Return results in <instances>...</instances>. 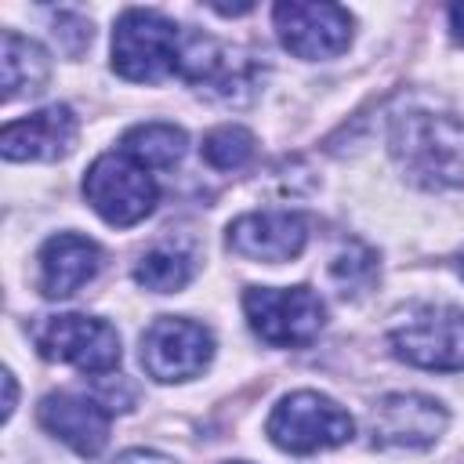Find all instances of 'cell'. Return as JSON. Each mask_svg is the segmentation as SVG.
Listing matches in <instances>:
<instances>
[{
  "label": "cell",
  "mask_w": 464,
  "mask_h": 464,
  "mask_svg": "<svg viewBox=\"0 0 464 464\" xmlns=\"http://www.w3.org/2000/svg\"><path fill=\"white\" fill-rule=\"evenodd\" d=\"M80 123L69 105H47L33 116L11 120L0 130V152L7 160H62L72 152Z\"/></svg>",
  "instance_id": "obj_14"
},
{
  "label": "cell",
  "mask_w": 464,
  "mask_h": 464,
  "mask_svg": "<svg viewBox=\"0 0 464 464\" xmlns=\"http://www.w3.org/2000/svg\"><path fill=\"white\" fill-rule=\"evenodd\" d=\"M51 76L47 51L33 44L29 36H18L14 29H4L0 36V94L4 102H14L22 94H40Z\"/></svg>",
  "instance_id": "obj_16"
},
{
  "label": "cell",
  "mask_w": 464,
  "mask_h": 464,
  "mask_svg": "<svg viewBox=\"0 0 464 464\" xmlns=\"http://www.w3.org/2000/svg\"><path fill=\"white\" fill-rule=\"evenodd\" d=\"M83 196L102 221L127 228L152 214V207L160 199V185L149 167H141L134 156L116 149V152H102L87 167Z\"/></svg>",
  "instance_id": "obj_3"
},
{
  "label": "cell",
  "mask_w": 464,
  "mask_h": 464,
  "mask_svg": "<svg viewBox=\"0 0 464 464\" xmlns=\"http://www.w3.org/2000/svg\"><path fill=\"white\" fill-rule=\"evenodd\" d=\"M210 11H218V14H246V11H254V4H210Z\"/></svg>",
  "instance_id": "obj_24"
},
{
  "label": "cell",
  "mask_w": 464,
  "mask_h": 464,
  "mask_svg": "<svg viewBox=\"0 0 464 464\" xmlns=\"http://www.w3.org/2000/svg\"><path fill=\"white\" fill-rule=\"evenodd\" d=\"M442 402L417 392H392L370 413V439L381 450H424L446 431Z\"/></svg>",
  "instance_id": "obj_11"
},
{
  "label": "cell",
  "mask_w": 464,
  "mask_h": 464,
  "mask_svg": "<svg viewBox=\"0 0 464 464\" xmlns=\"http://www.w3.org/2000/svg\"><path fill=\"white\" fill-rule=\"evenodd\" d=\"M330 276L337 279L341 294H362V290L373 283V276H377V257H373V250H366L362 243H348V246L334 257Z\"/></svg>",
  "instance_id": "obj_20"
},
{
  "label": "cell",
  "mask_w": 464,
  "mask_h": 464,
  "mask_svg": "<svg viewBox=\"0 0 464 464\" xmlns=\"http://www.w3.org/2000/svg\"><path fill=\"white\" fill-rule=\"evenodd\" d=\"M102 268V250L80 232H58L40 246V294L69 297Z\"/></svg>",
  "instance_id": "obj_15"
},
{
  "label": "cell",
  "mask_w": 464,
  "mask_h": 464,
  "mask_svg": "<svg viewBox=\"0 0 464 464\" xmlns=\"http://www.w3.org/2000/svg\"><path fill=\"white\" fill-rule=\"evenodd\" d=\"M185 145H188V138L174 123H138L123 134L120 149L149 170H170L185 156Z\"/></svg>",
  "instance_id": "obj_17"
},
{
  "label": "cell",
  "mask_w": 464,
  "mask_h": 464,
  "mask_svg": "<svg viewBox=\"0 0 464 464\" xmlns=\"http://www.w3.org/2000/svg\"><path fill=\"white\" fill-rule=\"evenodd\" d=\"M460 276H464V257H460Z\"/></svg>",
  "instance_id": "obj_25"
},
{
  "label": "cell",
  "mask_w": 464,
  "mask_h": 464,
  "mask_svg": "<svg viewBox=\"0 0 464 464\" xmlns=\"http://www.w3.org/2000/svg\"><path fill=\"white\" fill-rule=\"evenodd\" d=\"M308 243V221L294 210H254L228 225V250L250 261L283 265Z\"/></svg>",
  "instance_id": "obj_12"
},
{
  "label": "cell",
  "mask_w": 464,
  "mask_h": 464,
  "mask_svg": "<svg viewBox=\"0 0 464 464\" xmlns=\"http://www.w3.org/2000/svg\"><path fill=\"white\" fill-rule=\"evenodd\" d=\"M250 156H254V134L239 123L214 127L203 138V160L214 170H239L243 163H250Z\"/></svg>",
  "instance_id": "obj_19"
},
{
  "label": "cell",
  "mask_w": 464,
  "mask_h": 464,
  "mask_svg": "<svg viewBox=\"0 0 464 464\" xmlns=\"http://www.w3.org/2000/svg\"><path fill=\"white\" fill-rule=\"evenodd\" d=\"M112 464H174V460L163 457V453H156V450H127Z\"/></svg>",
  "instance_id": "obj_21"
},
{
  "label": "cell",
  "mask_w": 464,
  "mask_h": 464,
  "mask_svg": "<svg viewBox=\"0 0 464 464\" xmlns=\"http://www.w3.org/2000/svg\"><path fill=\"white\" fill-rule=\"evenodd\" d=\"M178 72L207 98L225 102V105H239L250 91H254V62L243 58L239 51L192 33L188 40H181V62Z\"/></svg>",
  "instance_id": "obj_10"
},
{
  "label": "cell",
  "mask_w": 464,
  "mask_h": 464,
  "mask_svg": "<svg viewBox=\"0 0 464 464\" xmlns=\"http://www.w3.org/2000/svg\"><path fill=\"white\" fill-rule=\"evenodd\" d=\"M272 22L279 44L304 62L337 58L352 44V14L341 4H304V0L276 4Z\"/></svg>",
  "instance_id": "obj_9"
},
{
  "label": "cell",
  "mask_w": 464,
  "mask_h": 464,
  "mask_svg": "<svg viewBox=\"0 0 464 464\" xmlns=\"http://www.w3.org/2000/svg\"><path fill=\"white\" fill-rule=\"evenodd\" d=\"M388 145L410 181L424 188H464V120L406 109L392 116Z\"/></svg>",
  "instance_id": "obj_1"
},
{
  "label": "cell",
  "mask_w": 464,
  "mask_h": 464,
  "mask_svg": "<svg viewBox=\"0 0 464 464\" xmlns=\"http://www.w3.org/2000/svg\"><path fill=\"white\" fill-rule=\"evenodd\" d=\"M214 359V337L203 323L185 315H160L141 334V366L152 381L174 384L203 373Z\"/></svg>",
  "instance_id": "obj_8"
},
{
  "label": "cell",
  "mask_w": 464,
  "mask_h": 464,
  "mask_svg": "<svg viewBox=\"0 0 464 464\" xmlns=\"http://www.w3.org/2000/svg\"><path fill=\"white\" fill-rule=\"evenodd\" d=\"M450 29H453V40L464 44V4H453L450 7Z\"/></svg>",
  "instance_id": "obj_23"
},
{
  "label": "cell",
  "mask_w": 464,
  "mask_h": 464,
  "mask_svg": "<svg viewBox=\"0 0 464 464\" xmlns=\"http://www.w3.org/2000/svg\"><path fill=\"white\" fill-rule=\"evenodd\" d=\"M44 431L62 439L80 457H98L109 442V406L76 392H54L36 410Z\"/></svg>",
  "instance_id": "obj_13"
},
{
  "label": "cell",
  "mask_w": 464,
  "mask_h": 464,
  "mask_svg": "<svg viewBox=\"0 0 464 464\" xmlns=\"http://www.w3.org/2000/svg\"><path fill=\"white\" fill-rule=\"evenodd\" d=\"M33 344L44 359L69 362L80 373L109 377L120 366V334L98 315H44L33 326Z\"/></svg>",
  "instance_id": "obj_6"
},
{
  "label": "cell",
  "mask_w": 464,
  "mask_h": 464,
  "mask_svg": "<svg viewBox=\"0 0 464 464\" xmlns=\"http://www.w3.org/2000/svg\"><path fill=\"white\" fill-rule=\"evenodd\" d=\"M265 431L286 453H319V450L344 446L352 439L355 424L330 395L294 392V395L279 399Z\"/></svg>",
  "instance_id": "obj_7"
},
{
  "label": "cell",
  "mask_w": 464,
  "mask_h": 464,
  "mask_svg": "<svg viewBox=\"0 0 464 464\" xmlns=\"http://www.w3.org/2000/svg\"><path fill=\"white\" fill-rule=\"evenodd\" d=\"M134 279L145 286V290H156V294H174L181 290L188 279H192V254L174 246V243H163V246H152L149 254H141L138 268H134Z\"/></svg>",
  "instance_id": "obj_18"
},
{
  "label": "cell",
  "mask_w": 464,
  "mask_h": 464,
  "mask_svg": "<svg viewBox=\"0 0 464 464\" xmlns=\"http://www.w3.org/2000/svg\"><path fill=\"white\" fill-rule=\"evenodd\" d=\"M181 33L152 7H127L112 29V69L130 83H160L178 72Z\"/></svg>",
  "instance_id": "obj_2"
},
{
  "label": "cell",
  "mask_w": 464,
  "mask_h": 464,
  "mask_svg": "<svg viewBox=\"0 0 464 464\" xmlns=\"http://www.w3.org/2000/svg\"><path fill=\"white\" fill-rule=\"evenodd\" d=\"M388 344L399 359L420 370H464V308L417 304L392 330Z\"/></svg>",
  "instance_id": "obj_4"
},
{
  "label": "cell",
  "mask_w": 464,
  "mask_h": 464,
  "mask_svg": "<svg viewBox=\"0 0 464 464\" xmlns=\"http://www.w3.org/2000/svg\"><path fill=\"white\" fill-rule=\"evenodd\" d=\"M243 312L250 330L272 348H304L326 323V308L308 286H246Z\"/></svg>",
  "instance_id": "obj_5"
},
{
  "label": "cell",
  "mask_w": 464,
  "mask_h": 464,
  "mask_svg": "<svg viewBox=\"0 0 464 464\" xmlns=\"http://www.w3.org/2000/svg\"><path fill=\"white\" fill-rule=\"evenodd\" d=\"M232 464H243V460H232Z\"/></svg>",
  "instance_id": "obj_26"
},
{
  "label": "cell",
  "mask_w": 464,
  "mask_h": 464,
  "mask_svg": "<svg viewBox=\"0 0 464 464\" xmlns=\"http://www.w3.org/2000/svg\"><path fill=\"white\" fill-rule=\"evenodd\" d=\"M0 381H4V420L14 413V402H18V388H14V373L11 370H4L0 373Z\"/></svg>",
  "instance_id": "obj_22"
}]
</instances>
